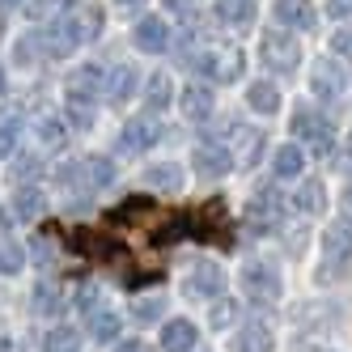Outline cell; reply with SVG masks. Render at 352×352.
Here are the masks:
<instances>
[{"label":"cell","instance_id":"e0dca14e","mask_svg":"<svg viewBox=\"0 0 352 352\" xmlns=\"http://www.w3.org/2000/svg\"><path fill=\"white\" fill-rule=\"evenodd\" d=\"M276 17H280L289 30H314V21H318L310 0H276Z\"/></svg>","mask_w":352,"mask_h":352},{"label":"cell","instance_id":"7dc6e473","mask_svg":"<svg viewBox=\"0 0 352 352\" xmlns=\"http://www.w3.org/2000/svg\"><path fill=\"white\" fill-rule=\"evenodd\" d=\"M5 89H9V81H5V72H0V98H5Z\"/></svg>","mask_w":352,"mask_h":352},{"label":"cell","instance_id":"d590c367","mask_svg":"<svg viewBox=\"0 0 352 352\" xmlns=\"http://www.w3.org/2000/svg\"><path fill=\"white\" fill-rule=\"evenodd\" d=\"M234 322H238V306H234V301L212 306V327H217V331H225V327H234Z\"/></svg>","mask_w":352,"mask_h":352},{"label":"cell","instance_id":"b9f144b4","mask_svg":"<svg viewBox=\"0 0 352 352\" xmlns=\"http://www.w3.org/2000/svg\"><path fill=\"white\" fill-rule=\"evenodd\" d=\"M327 17H331V21L352 17V0H327Z\"/></svg>","mask_w":352,"mask_h":352},{"label":"cell","instance_id":"cb8c5ba5","mask_svg":"<svg viewBox=\"0 0 352 352\" xmlns=\"http://www.w3.org/2000/svg\"><path fill=\"white\" fill-rule=\"evenodd\" d=\"M30 301H34V314H60L64 310V289L56 280H38Z\"/></svg>","mask_w":352,"mask_h":352},{"label":"cell","instance_id":"6da1fadb","mask_svg":"<svg viewBox=\"0 0 352 352\" xmlns=\"http://www.w3.org/2000/svg\"><path fill=\"white\" fill-rule=\"evenodd\" d=\"M242 225H246L250 234H276L285 225V195L255 191V199H250L246 212H242Z\"/></svg>","mask_w":352,"mask_h":352},{"label":"cell","instance_id":"74e56055","mask_svg":"<svg viewBox=\"0 0 352 352\" xmlns=\"http://www.w3.org/2000/svg\"><path fill=\"white\" fill-rule=\"evenodd\" d=\"M68 9H72V0H34V5H30L34 17H47V13H60L64 17Z\"/></svg>","mask_w":352,"mask_h":352},{"label":"cell","instance_id":"ba28073f","mask_svg":"<svg viewBox=\"0 0 352 352\" xmlns=\"http://www.w3.org/2000/svg\"><path fill=\"white\" fill-rule=\"evenodd\" d=\"M242 289H246L250 301H276L285 285H280V272H276V267H267V263H246L242 267Z\"/></svg>","mask_w":352,"mask_h":352},{"label":"cell","instance_id":"52a82bcc","mask_svg":"<svg viewBox=\"0 0 352 352\" xmlns=\"http://www.w3.org/2000/svg\"><path fill=\"white\" fill-rule=\"evenodd\" d=\"M191 64L204 72L208 81H234L238 72H242V56L234 52V47H204Z\"/></svg>","mask_w":352,"mask_h":352},{"label":"cell","instance_id":"8d00e7d4","mask_svg":"<svg viewBox=\"0 0 352 352\" xmlns=\"http://www.w3.org/2000/svg\"><path fill=\"white\" fill-rule=\"evenodd\" d=\"M64 123H72V128H89V123H94V111L81 107V102H68V107H64Z\"/></svg>","mask_w":352,"mask_h":352},{"label":"cell","instance_id":"ffe728a7","mask_svg":"<svg viewBox=\"0 0 352 352\" xmlns=\"http://www.w3.org/2000/svg\"><path fill=\"white\" fill-rule=\"evenodd\" d=\"M293 208L306 212V217H318V212L327 208V187H322L318 179H306V183L293 191Z\"/></svg>","mask_w":352,"mask_h":352},{"label":"cell","instance_id":"f907efd6","mask_svg":"<svg viewBox=\"0 0 352 352\" xmlns=\"http://www.w3.org/2000/svg\"><path fill=\"white\" fill-rule=\"evenodd\" d=\"M348 153H352V136H348Z\"/></svg>","mask_w":352,"mask_h":352},{"label":"cell","instance_id":"8992f818","mask_svg":"<svg viewBox=\"0 0 352 352\" xmlns=\"http://www.w3.org/2000/svg\"><path fill=\"white\" fill-rule=\"evenodd\" d=\"M107 81V72L98 68V64H77L64 77V94H68V102H81V107H94L98 102V89H102Z\"/></svg>","mask_w":352,"mask_h":352},{"label":"cell","instance_id":"d4e9b609","mask_svg":"<svg viewBox=\"0 0 352 352\" xmlns=\"http://www.w3.org/2000/svg\"><path fill=\"white\" fill-rule=\"evenodd\" d=\"M246 107L255 111V115H276V107H280V94H276L272 81H255L246 89Z\"/></svg>","mask_w":352,"mask_h":352},{"label":"cell","instance_id":"4dcf8cb0","mask_svg":"<svg viewBox=\"0 0 352 352\" xmlns=\"http://www.w3.org/2000/svg\"><path fill=\"white\" fill-rule=\"evenodd\" d=\"M162 314H166V301H162V297H140V301H132V322H136V327L157 322Z\"/></svg>","mask_w":352,"mask_h":352},{"label":"cell","instance_id":"d6a6232c","mask_svg":"<svg viewBox=\"0 0 352 352\" xmlns=\"http://www.w3.org/2000/svg\"><path fill=\"white\" fill-rule=\"evenodd\" d=\"M64 132H68L64 119H38V128H34V136H38L43 148H60L64 144Z\"/></svg>","mask_w":352,"mask_h":352},{"label":"cell","instance_id":"f6af8a7d","mask_svg":"<svg viewBox=\"0 0 352 352\" xmlns=\"http://www.w3.org/2000/svg\"><path fill=\"white\" fill-rule=\"evenodd\" d=\"M166 5H170V9H187V5H191V0H166Z\"/></svg>","mask_w":352,"mask_h":352},{"label":"cell","instance_id":"ac0fdd59","mask_svg":"<svg viewBox=\"0 0 352 352\" xmlns=\"http://www.w3.org/2000/svg\"><path fill=\"white\" fill-rule=\"evenodd\" d=\"M191 221V238H212V234H221V225H225V204L221 199H208L204 208H199L195 217H187Z\"/></svg>","mask_w":352,"mask_h":352},{"label":"cell","instance_id":"bcb514c9","mask_svg":"<svg viewBox=\"0 0 352 352\" xmlns=\"http://www.w3.org/2000/svg\"><path fill=\"white\" fill-rule=\"evenodd\" d=\"M344 199H348V208H352V179H348V187H344Z\"/></svg>","mask_w":352,"mask_h":352},{"label":"cell","instance_id":"4fadbf2b","mask_svg":"<svg viewBox=\"0 0 352 352\" xmlns=\"http://www.w3.org/2000/svg\"><path fill=\"white\" fill-rule=\"evenodd\" d=\"M322 250H327V263H348L352 259V217H340V221L327 225Z\"/></svg>","mask_w":352,"mask_h":352},{"label":"cell","instance_id":"836d02e7","mask_svg":"<svg viewBox=\"0 0 352 352\" xmlns=\"http://www.w3.org/2000/svg\"><path fill=\"white\" fill-rule=\"evenodd\" d=\"M13 212H17L21 221L38 217V212H43V191H38V187H30V191L21 187V191H17V199H13Z\"/></svg>","mask_w":352,"mask_h":352},{"label":"cell","instance_id":"484cf974","mask_svg":"<svg viewBox=\"0 0 352 352\" xmlns=\"http://www.w3.org/2000/svg\"><path fill=\"white\" fill-rule=\"evenodd\" d=\"M217 17L225 26H250L255 21V0H217Z\"/></svg>","mask_w":352,"mask_h":352},{"label":"cell","instance_id":"5b68a950","mask_svg":"<svg viewBox=\"0 0 352 352\" xmlns=\"http://www.w3.org/2000/svg\"><path fill=\"white\" fill-rule=\"evenodd\" d=\"M60 183H72V187H111L115 183V166L107 157H81V162H72L68 170H60Z\"/></svg>","mask_w":352,"mask_h":352},{"label":"cell","instance_id":"e575fe53","mask_svg":"<svg viewBox=\"0 0 352 352\" xmlns=\"http://www.w3.org/2000/svg\"><path fill=\"white\" fill-rule=\"evenodd\" d=\"M38 52H43V38H38V30H34V34H21V38H17V47H13L17 64H26V68L38 60Z\"/></svg>","mask_w":352,"mask_h":352},{"label":"cell","instance_id":"f1b7e54d","mask_svg":"<svg viewBox=\"0 0 352 352\" xmlns=\"http://www.w3.org/2000/svg\"><path fill=\"white\" fill-rule=\"evenodd\" d=\"M111 217H115V221H132V225H153L162 212L148 204V199H132V204H119Z\"/></svg>","mask_w":352,"mask_h":352},{"label":"cell","instance_id":"277c9868","mask_svg":"<svg viewBox=\"0 0 352 352\" xmlns=\"http://www.w3.org/2000/svg\"><path fill=\"white\" fill-rule=\"evenodd\" d=\"M38 38H43V52L47 56H72L77 47L85 43V26H81V13L77 17H56L47 30H38Z\"/></svg>","mask_w":352,"mask_h":352},{"label":"cell","instance_id":"f546056e","mask_svg":"<svg viewBox=\"0 0 352 352\" xmlns=\"http://www.w3.org/2000/svg\"><path fill=\"white\" fill-rule=\"evenodd\" d=\"M136 85H140L136 68H132V64H119L115 77H111V102H128V98L136 94Z\"/></svg>","mask_w":352,"mask_h":352},{"label":"cell","instance_id":"4316f807","mask_svg":"<svg viewBox=\"0 0 352 352\" xmlns=\"http://www.w3.org/2000/svg\"><path fill=\"white\" fill-rule=\"evenodd\" d=\"M144 183L148 187H157V191H183V170L166 162V166H148L144 170Z\"/></svg>","mask_w":352,"mask_h":352},{"label":"cell","instance_id":"ee69618b","mask_svg":"<svg viewBox=\"0 0 352 352\" xmlns=\"http://www.w3.org/2000/svg\"><path fill=\"white\" fill-rule=\"evenodd\" d=\"M0 352H13V344H9V336L0 331Z\"/></svg>","mask_w":352,"mask_h":352},{"label":"cell","instance_id":"30bf717a","mask_svg":"<svg viewBox=\"0 0 352 352\" xmlns=\"http://www.w3.org/2000/svg\"><path fill=\"white\" fill-rule=\"evenodd\" d=\"M157 140H162V123L153 115H144V119H132L128 128H123L119 148H123V153H144V148H153Z\"/></svg>","mask_w":352,"mask_h":352},{"label":"cell","instance_id":"7c38bea8","mask_svg":"<svg viewBox=\"0 0 352 352\" xmlns=\"http://www.w3.org/2000/svg\"><path fill=\"white\" fill-rule=\"evenodd\" d=\"M348 77H344V68L340 64H314L310 72V94L318 98V102H336V98L344 94Z\"/></svg>","mask_w":352,"mask_h":352},{"label":"cell","instance_id":"f35d334b","mask_svg":"<svg viewBox=\"0 0 352 352\" xmlns=\"http://www.w3.org/2000/svg\"><path fill=\"white\" fill-rule=\"evenodd\" d=\"M331 52H336L340 60H352V26H348V30H336V34H331Z\"/></svg>","mask_w":352,"mask_h":352},{"label":"cell","instance_id":"5bb4252c","mask_svg":"<svg viewBox=\"0 0 352 352\" xmlns=\"http://www.w3.org/2000/svg\"><path fill=\"white\" fill-rule=\"evenodd\" d=\"M85 331H89L98 344H115L119 331H123V318H119L111 306H102V301H98V306L85 310Z\"/></svg>","mask_w":352,"mask_h":352},{"label":"cell","instance_id":"603a6c76","mask_svg":"<svg viewBox=\"0 0 352 352\" xmlns=\"http://www.w3.org/2000/svg\"><path fill=\"white\" fill-rule=\"evenodd\" d=\"M212 107H217V102H212V89H208V85H187V89H183V115H187V119H195V123L208 119Z\"/></svg>","mask_w":352,"mask_h":352},{"label":"cell","instance_id":"1f68e13d","mask_svg":"<svg viewBox=\"0 0 352 352\" xmlns=\"http://www.w3.org/2000/svg\"><path fill=\"white\" fill-rule=\"evenodd\" d=\"M21 267H26V250L9 238H0V276H17Z\"/></svg>","mask_w":352,"mask_h":352},{"label":"cell","instance_id":"7bdbcfd3","mask_svg":"<svg viewBox=\"0 0 352 352\" xmlns=\"http://www.w3.org/2000/svg\"><path fill=\"white\" fill-rule=\"evenodd\" d=\"M115 352H144V344H140V340H132V344H119Z\"/></svg>","mask_w":352,"mask_h":352},{"label":"cell","instance_id":"9a60e30c","mask_svg":"<svg viewBox=\"0 0 352 352\" xmlns=\"http://www.w3.org/2000/svg\"><path fill=\"white\" fill-rule=\"evenodd\" d=\"M132 43L140 47V52L157 56V52H166V47H170V26H166L162 17H140L136 30H132Z\"/></svg>","mask_w":352,"mask_h":352},{"label":"cell","instance_id":"681fc988","mask_svg":"<svg viewBox=\"0 0 352 352\" xmlns=\"http://www.w3.org/2000/svg\"><path fill=\"white\" fill-rule=\"evenodd\" d=\"M119 5H140V0H119Z\"/></svg>","mask_w":352,"mask_h":352},{"label":"cell","instance_id":"83f0119b","mask_svg":"<svg viewBox=\"0 0 352 352\" xmlns=\"http://www.w3.org/2000/svg\"><path fill=\"white\" fill-rule=\"evenodd\" d=\"M43 352H81V331L72 327H52L43 336Z\"/></svg>","mask_w":352,"mask_h":352},{"label":"cell","instance_id":"ab89813d","mask_svg":"<svg viewBox=\"0 0 352 352\" xmlns=\"http://www.w3.org/2000/svg\"><path fill=\"white\" fill-rule=\"evenodd\" d=\"M13 174H17L21 183L34 179V174H38V157H34V153H21V157H17V166H13Z\"/></svg>","mask_w":352,"mask_h":352},{"label":"cell","instance_id":"8fae6325","mask_svg":"<svg viewBox=\"0 0 352 352\" xmlns=\"http://www.w3.org/2000/svg\"><path fill=\"white\" fill-rule=\"evenodd\" d=\"M187 293L199 297V301H217L225 293V267L221 263H199L191 276H187Z\"/></svg>","mask_w":352,"mask_h":352},{"label":"cell","instance_id":"d6986e66","mask_svg":"<svg viewBox=\"0 0 352 352\" xmlns=\"http://www.w3.org/2000/svg\"><path fill=\"white\" fill-rule=\"evenodd\" d=\"M170 102H174V81L166 72H153V77H148V89H144V115H162Z\"/></svg>","mask_w":352,"mask_h":352},{"label":"cell","instance_id":"60d3db41","mask_svg":"<svg viewBox=\"0 0 352 352\" xmlns=\"http://www.w3.org/2000/svg\"><path fill=\"white\" fill-rule=\"evenodd\" d=\"M13 144H17V123H0V162L13 153Z\"/></svg>","mask_w":352,"mask_h":352},{"label":"cell","instance_id":"3957f363","mask_svg":"<svg viewBox=\"0 0 352 352\" xmlns=\"http://www.w3.org/2000/svg\"><path fill=\"white\" fill-rule=\"evenodd\" d=\"M259 56H263V64H267L272 72L289 77V72L301 64V43H297L293 34H285V30H267L263 43H259Z\"/></svg>","mask_w":352,"mask_h":352},{"label":"cell","instance_id":"2e32d148","mask_svg":"<svg viewBox=\"0 0 352 352\" xmlns=\"http://www.w3.org/2000/svg\"><path fill=\"white\" fill-rule=\"evenodd\" d=\"M199 344V331H195V322L187 318H170L162 327V352H191Z\"/></svg>","mask_w":352,"mask_h":352},{"label":"cell","instance_id":"c3c4849f","mask_svg":"<svg viewBox=\"0 0 352 352\" xmlns=\"http://www.w3.org/2000/svg\"><path fill=\"white\" fill-rule=\"evenodd\" d=\"M0 5H5V9H17V5H21V0H0Z\"/></svg>","mask_w":352,"mask_h":352},{"label":"cell","instance_id":"44dd1931","mask_svg":"<svg viewBox=\"0 0 352 352\" xmlns=\"http://www.w3.org/2000/svg\"><path fill=\"white\" fill-rule=\"evenodd\" d=\"M234 352H272L267 322H242V331L234 336Z\"/></svg>","mask_w":352,"mask_h":352},{"label":"cell","instance_id":"7a4b0ae2","mask_svg":"<svg viewBox=\"0 0 352 352\" xmlns=\"http://www.w3.org/2000/svg\"><path fill=\"white\" fill-rule=\"evenodd\" d=\"M293 132L306 140L314 153H331V144H336V128H331V119H327L318 107H297L293 111Z\"/></svg>","mask_w":352,"mask_h":352},{"label":"cell","instance_id":"9c48e42d","mask_svg":"<svg viewBox=\"0 0 352 352\" xmlns=\"http://www.w3.org/2000/svg\"><path fill=\"white\" fill-rule=\"evenodd\" d=\"M191 162H195V170L204 174V179H221V174H230L234 153H230V148H225L221 140H199V144H195V153H191Z\"/></svg>","mask_w":352,"mask_h":352},{"label":"cell","instance_id":"7402d4cb","mask_svg":"<svg viewBox=\"0 0 352 352\" xmlns=\"http://www.w3.org/2000/svg\"><path fill=\"white\" fill-rule=\"evenodd\" d=\"M301 166H306V153H301V144H280L272 157V174L276 179H297Z\"/></svg>","mask_w":352,"mask_h":352}]
</instances>
